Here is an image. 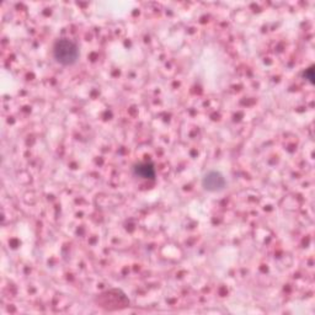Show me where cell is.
<instances>
[{
	"instance_id": "1",
	"label": "cell",
	"mask_w": 315,
	"mask_h": 315,
	"mask_svg": "<svg viewBox=\"0 0 315 315\" xmlns=\"http://www.w3.org/2000/svg\"><path fill=\"white\" fill-rule=\"evenodd\" d=\"M54 59L62 66H72L78 60V46L71 40H59L53 47Z\"/></svg>"
},
{
	"instance_id": "2",
	"label": "cell",
	"mask_w": 315,
	"mask_h": 315,
	"mask_svg": "<svg viewBox=\"0 0 315 315\" xmlns=\"http://www.w3.org/2000/svg\"><path fill=\"white\" fill-rule=\"evenodd\" d=\"M202 185L207 191H222V190L226 187V179L223 177V175L217 173V171H209V173H207L205 177H203Z\"/></svg>"
},
{
	"instance_id": "3",
	"label": "cell",
	"mask_w": 315,
	"mask_h": 315,
	"mask_svg": "<svg viewBox=\"0 0 315 315\" xmlns=\"http://www.w3.org/2000/svg\"><path fill=\"white\" fill-rule=\"evenodd\" d=\"M134 174L137 176L142 177V179H154L155 176V170H154L153 165L148 164V163H143V164H138L134 168Z\"/></svg>"
},
{
	"instance_id": "4",
	"label": "cell",
	"mask_w": 315,
	"mask_h": 315,
	"mask_svg": "<svg viewBox=\"0 0 315 315\" xmlns=\"http://www.w3.org/2000/svg\"><path fill=\"white\" fill-rule=\"evenodd\" d=\"M307 74L309 75V80H310L311 83H313V79H314V77H313V68H310V69H309Z\"/></svg>"
}]
</instances>
